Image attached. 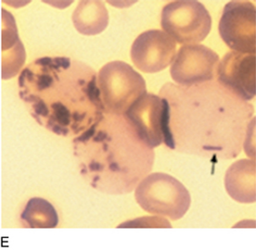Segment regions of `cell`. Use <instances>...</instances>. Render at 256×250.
Returning a JSON list of instances; mask_svg holds the SVG:
<instances>
[{
	"mask_svg": "<svg viewBox=\"0 0 256 250\" xmlns=\"http://www.w3.org/2000/svg\"><path fill=\"white\" fill-rule=\"evenodd\" d=\"M20 220L26 228H56L58 224V212L46 199L32 198L26 203Z\"/></svg>",
	"mask_w": 256,
	"mask_h": 250,
	"instance_id": "9a60e30c",
	"label": "cell"
},
{
	"mask_svg": "<svg viewBox=\"0 0 256 250\" xmlns=\"http://www.w3.org/2000/svg\"><path fill=\"white\" fill-rule=\"evenodd\" d=\"M256 176V160L242 159L234 162L224 175V188L231 199L244 204L254 203Z\"/></svg>",
	"mask_w": 256,
	"mask_h": 250,
	"instance_id": "4fadbf2b",
	"label": "cell"
},
{
	"mask_svg": "<svg viewBox=\"0 0 256 250\" xmlns=\"http://www.w3.org/2000/svg\"><path fill=\"white\" fill-rule=\"evenodd\" d=\"M130 55L136 69L145 73H156L173 63L176 42L162 30H148L136 38Z\"/></svg>",
	"mask_w": 256,
	"mask_h": 250,
	"instance_id": "30bf717a",
	"label": "cell"
},
{
	"mask_svg": "<svg viewBox=\"0 0 256 250\" xmlns=\"http://www.w3.org/2000/svg\"><path fill=\"white\" fill-rule=\"evenodd\" d=\"M160 25L176 42L184 45H196L208 36L212 17L200 1H172L162 10Z\"/></svg>",
	"mask_w": 256,
	"mask_h": 250,
	"instance_id": "8992f818",
	"label": "cell"
},
{
	"mask_svg": "<svg viewBox=\"0 0 256 250\" xmlns=\"http://www.w3.org/2000/svg\"><path fill=\"white\" fill-rule=\"evenodd\" d=\"M72 145L83 179L104 194L132 192L154 167V148L122 115L104 113Z\"/></svg>",
	"mask_w": 256,
	"mask_h": 250,
	"instance_id": "3957f363",
	"label": "cell"
},
{
	"mask_svg": "<svg viewBox=\"0 0 256 250\" xmlns=\"http://www.w3.org/2000/svg\"><path fill=\"white\" fill-rule=\"evenodd\" d=\"M105 113L122 115L141 96L147 94L144 78L132 66L120 60L104 65L98 74Z\"/></svg>",
	"mask_w": 256,
	"mask_h": 250,
	"instance_id": "5b68a950",
	"label": "cell"
},
{
	"mask_svg": "<svg viewBox=\"0 0 256 250\" xmlns=\"http://www.w3.org/2000/svg\"><path fill=\"white\" fill-rule=\"evenodd\" d=\"M218 31L231 50L256 54V6L250 1L228 2L223 9Z\"/></svg>",
	"mask_w": 256,
	"mask_h": 250,
	"instance_id": "52a82bcc",
	"label": "cell"
},
{
	"mask_svg": "<svg viewBox=\"0 0 256 250\" xmlns=\"http://www.w3.org/2000/svg\"><path fill=\"white\" fill-rule=\"evenodd\" d=\"M124 117L150 148H157L166 140L168 106L164 97L147 93L129 108Z\"/></svg>",
	"mask_w": 256,
	"mask_h": 250,
	"instance_id": "ba28073f",
	"label": "cell"
},
{
	"mask_svg": "<svg viewBox=\"0 0 256 250\" xmlns=\"http://www.w3.org/2000/svg\"><path fill=\"white\" fill-rule=\"evenodd\" d=\"M219 56L204 45L181 46L170 68L171 78L181 86H192L212 81Z\"/></svg>",
	"mask_w": 256,
	"mask_h": 250,
	"instance_id": "9c48e42d",
	"label": "cell"
},
{
	"mask_svg": "<svg viewBox=\"0 0 256 250\" xmlns=\"http://www.w3.org/2000/svg\"><path fill=\"white\" fill-rule=\"evenodd\" d=\"M134 199L145 212L173 221L183 218L192 203L190 194L184 185L164 173H150L141 180Z\"/></svg>",
	"mask_w": 256,
	"mask_h": 250,
	"instance_id": "277c9868",
	"label": "cell"
},
{
	"mask_svg": "<svg viewBox=\"0 0 256 250\" xmlns=\"http://www.w3.org/2000/svg\"><path fill=\"white\" fill-rule=\"evenodd\" d=\"M159 96L168 106L167 148L218 160L237 158L256 128L254 106L216 81L192 86L167 83Z\"/></svg>",
	"mask_w": 256,
	"mask_h": 250,
	"instance_id": "6da1fadb",
	"label": "cell"
},
{
	"mask_svg": "<svg viewBox=\"0 0 256 250\" xmlns=\"http://www.w3.org/2000/svg\"><path fill=\"white\" fill-rule=\"evenodd\" d=\"M18 83L29 113L55 135H81L105 113L96 71L80 60L38 58L22 71Z\"/></svg>",
	"mask_w": 256,
	"mask_h": 250,
	"instance_id": "7a4b0ae2",
	"label": "cell"
},
{
	"mask_svg": "<svg viewBox=\"0 0 256 250\" xmlns=\"http://www.w3.org/2000/svg\"><path fill=\"white\" fill-rule=\"evenodd\" d=\"M256 54L230 51L218 63L216 82L242 100L256 95Z\"/></svg>",
	"mask_w": 256,
	"mask_h": 250,
	"instance_id": "8fae6325",
	"label": "cell"
},
{
	"mask_svg": "<svg viewBox=\"0 0 256 250\" xmlns=\"http://www.w3.org/2000/svg\"><path fill=\"white\" fill-rule=\"evenodd\" d=\"M1 77L8 80L16 76L22 68L26 62V49L20 40L17 25L12 13L4 8L1 9Z\"/></svg>",
	"mask_w": 256,
	"mask_h": 250,
	"instance_id": "7c38bea8",
	"label": "cell"
},
{
	"mask_svg": "<svg viewBox=\"0 0 256 250\" xmlns=\"http://www.w3.org/2000/svg\"><path fill=\"white\" fill-rule=\"evenodd\" d=\"M72 22L76 31L84 35H96L109 24V13L102 1H80L72 13Z\"/></svg>",
	"mask_w": 256,
	"mask_h": 250,
	"instance_id": "5bb4252c",
	"label": "cell"
}]
</instances>
